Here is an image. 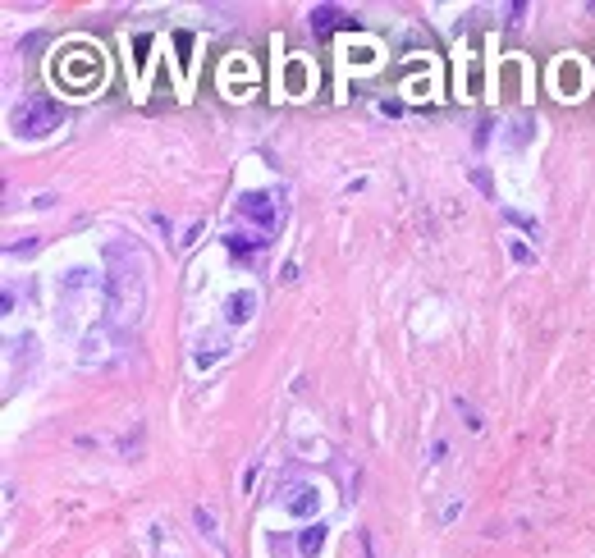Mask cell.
<instances>
[{
	"label": "cell",
	"instance_id": "1",
	"mask_svg": "<svg viewBox=\"0 0 595 558\" xmlns=\"http://www.w3.org/2000/svg\"><path fill=\"white\" fill-rule=\"evenodd\" d=\"M106 306H111L115 325L142 320V306H147V265L138 256V247H129L120 238L106 243Z\"/></svg>",
	"mask_w": 595,
	"mask_h": 558
},
{
	"label": "cell",
	"instance_id": "2",
	"mask_svg": "<svg viewBox=\"0 0 595 558\" xmlns=\"http://www.w3.org/2000/svg\"><path fill=\"white\" fill-rule=\"evenodd\" d=\"M10 124H14L19 138H46V133H56L60 124H65V110H60L51 97L33 92V97H23L19 106L10 110Z\"/></svg>",
	"mask_w": 595,
	"mask_h": 558
},
{
	"label": "cell",
	"instance_id": "3",
	"mask_svg": "<svg viewBox=\"0 0 595 558\" xmlns=\"http://www.w3.org/2000/svg\"><path fill=\"white\" fill-rule=\"evenodd\" d=\"M238 215H243V220H252L261 233H270V229L279 224V206L266 197V192H243V197H238Z\"/></svg>",
	"mask_w": 595,
	"mask_h": 558
},
{
	"label": "cell",
	"instance_id": "4",
	"mask_svg": "<svg viewBox=\"0 0 595 558\" xmlns=\"http://www.w3.org/2000/svg\"><path fill=\"white\" fill-rule=\"evenodd\" d=\"M256 302H261V297H256V288H238V293L225 302V320H229V325L252 320V316H256Z\"/></svg>",
	"mask_w": 595,
	"mask_h": 558
},
{
	"label": "cell",
	"instance_id": "5",
	"mask_svg": "<svg viewBox=\"0 0 595 558\" xmlns=\"http://www.w3.org/2000/svg\"><path fill=\"white\" fill-rule=\"evenodd\" d=\"M316 499H320V494L311 490V485H298V490L284 499V508H288L293 517H311V513H316Z\"/></svg>",
	"mask_w": 595,
	"mask_h": 558
},
{
	"label": "cell",
	"instance_id": "6",
	"mask_svg": "<svg viewBox=\"0 0 595 558\" xmlns=\"http://www.w3.org/2000/svg\"><path fill=\"white\" fill-rule=\"evenodd\" d=\"M266 233H252V229H229L225 233V247H229V252H256V247H266Z\"/></svg>",
	"mask_w": 595,
	"mask_h": 558
},
{
	"label": "cell",
	"instance_id": "7",
	"mask_svg": "<svg viewBox=\"0 0 595 558\" xmlns=\"http://www.w3.org/2000/svg\"><path fill=\"white\" fill-rule=\"evenodd\" d=\"M334 23H353V19H348L339 5H316V10H311V28H316V33H330Z\"/></svg>",
	"mask_w": 595,
	"mask_h": 558
},
{
	"label": "cell",
	"instance_id": "8",
	"mask_svg": "<svg viewBox=\"0 0 595 558\" xmlns=\"http://www.w3.org/2000/svg\"><path fill=\"white\" fill-rule=\"evenodd\" d=\"M320 545H325V526H320V522H316V526H302V536H298V549H302V554L311 558Z\"/></svg>",
	"mask_w": 595,
	"mask_h": 558
},
{
	"label": "cell",
	"instance_id": "9",
	"mask_svg": "<svg viewBox=\"0 0 595 558\" xmlns=\"http://www.w3.org/2000/svg\"><path fill=\"white\" fill-rule=\"evenodd\" d=\"M453 403H458V412H463V416H467V430H481V426H485V421H481V412H476V407H472V403H467V398H463V394L453 398Z\"/></svg>",
	"mask_w": 595,
	"mask_h": 558
},
{
	"label": "cell",
	"instance_id": "10",
	"mask_svg": "<svg viewBox=\"0 0 595 558\" xmlns=\"http://www.w3.org/2000/svg\"><path fill=\"white\" fill-rule=\"evenodd\" d=\"M193 522H197L202 536H215V513H206V508H193Z\"/></svg>",
	"mask_w": 595,
	"mask_h": 558
},
{
	"label": "cell",
	"instance_id": "11",
	"mask_svg": "<svg viewBox=\"0 0 595 558\" xmlns=\"http://www.w3.org/2000/svg\"><path fill=\"white\" fill-rule=\"evenodd\" d=\"M508 256L527 265V261H531V247H527V243H518V238H513V243H508Z\"/></svg>",
	"mask_w": 595,
	"mask_h": 558
},
{
	"label": "cell",
	"instance_id": "12",
	"mask_svg": "<svg viewBox=\"0 0 595 558\" xmlns=\"http://www.w3.org/2000/svg\"><path fill=\"white\" fill-rule=\"evenodd\" d=\"M527 133H531V120H518V124H513V147L527 142Z\"/></svg>",
	"mask_w": 595,
	"mask_h": 558
},
{
	"label": "cell",
	"instance_id": "13",
	"mask_svg": "<svg viewBox=\"0 0 595 558\" xmlns=\"http://www.w3.org/2000/svg\"><path fill=\"white\" fill-rule=\"evenodd\" d=\"M472 183L481 188V192H490V174H485V170H472Z\"/></svg>",
	"mask_w": 595,
	"mask_h": 558
},
{
	"label": "cell",
	"instance_id": "14",
	"mask_svg": "<svg viewBox=\"0 0 595 558\" xmlns=\"http://www.w3.org/2000/svg\"><path fill=\"white\" fill-rule=\"evenodd\" d=\"M522 14H527V5H522V0H518V5H508V23H522Z\"/></svg>",
	"mask_w": 595,
	"mask_h": 558
}]
</instances>
